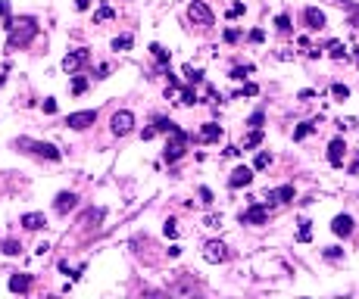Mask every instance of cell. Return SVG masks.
<instances>
[{
    "label": "cell",
    "mask_w": 359,
    "mask_h": 299,
    "mask_svg": "<svg viewBox=\"0 0 359 299\" xmlns=\"http://www.w3.org/2000/svg\"><path fill=\"white\" fill-rule=\"evenodd\" d=\"M312 97H316V90H312V87H303V90L297 93V100H303V103H306V100H312Z\"/></svg>",
    "instance_id": "45"
},
{
    "label": "cell",
    "mask_w": 359,
    "mask_h": 299,
    "mask_svg": "<svg viewBox=\"0 0 359 299\" xmlns=\"http://www.w3.org/2000/svg\"><path fill=\"white\" fill-rule=\"evenodd\" d=\"M350 175H359V153H356V159H353V165H350Z\"/></svg>",
    "instance_id": "55"
},
{
    "label": "cell",
    "mask_w": 359,
    "mask_h": 299,
    "mask_svg": "<svg viewBox=\"0 0 359 299\" xmlns=\"http://www.w3.org/2000/svg\"><path fill=\"white\" fill-rule=\"evenodd\" d=\"M244 10H247L244 4H231V7H228V19H238V16H244Z\"/></svg>",
    "instance_id": "42"
},
{
    "label": "cell",
    "mask_w": 359,
    "mask_h": 299,
    "mask_svg": "<svg viewBox=\"0 0 359 299\" xmlns=\"http://www.w3.org/2000/svg\"><path fill=\"white\" fill-rule=\"evenodd\" d=\"M100 218H103V209H87V212L81 215V224H84V228H94Z\"/></svg>",
    "instance_id": "27"
},
{
    "label": "cell",
    "mask_w": 359,
    "mask_h": 299,
    "mask_svg": "<svg viewBox=\"0 0 359 299\" xmlns=\"http://www.w3.org/2000/svg\"><path fill=\"white\" fill-rule=\"evenodd\" d=\"M337 125H340V128H344V131H350V128H356V119H353V116H347V119H340Z\"/></svg>",
    "instance_id": "48"
},
{
    "label": "cell",
    "mask_w": 359,
    "mask_h": 299,
    "mask_svg": "<svg viewBox=\"0 0 359 299\" xmlns=\"http://www.w3.org/2000/svg\"><path fill=\"white\" fill-rule=\"evenodd\" d=\"M306 56H309V60H319V56H322V47H306Z\"/></svg>",
    "instance_id": "51"
},
{
    "label": "cell",
    "mask_w": 359,
    "mask_h": 299,
    "mask_svg": "<svg viewBox=\"0 0 359 299\" xmlns=\"http://www.w3.org/2000/svg\"><path fill=\"white\" fill-rule=\"evenodd\" d=\"M113 16H116V10H113L110 4H103V7H100V10L94 13V25H100V22H110Z\"/></svg>",
    "instance_id": "25"
},
{
    "label": "cell",
    "mask_w": 359,
    "mask_h": 299,
    "mask_svg": "<svg viewBox=\"0 0 359 299\" xmlns=\"http://www.w3.org/2000/svg\"><path fill=\"white\" fill-rule=\"evenodd\" d=\"M222 137V125H215V122H206L203 128H200V140L203 143H215Z\"/></svg>",
    "instance_id": "18"
},
{
    "label": "cell",
    "mask_w": 359,
    "mask_h": 299,
    "mask_svg": "<svg viewBox=\"0 0 359 299\" xmlns=\"http://www.w3.org/2000/svg\"><path fill=\"white\" fill-rule=\"evenodd\" d=\"M84 90H87V78L75 75V78H72V93H84Z\"/></svg>",
    "instance_id": "39"
},
{
    "label": "cell",
    "mask_w": 359,
    "mask_h": 299,
    "mask_svg": "<svg viewBox=\"0 0 359 299\" xmlns=\"http://www.w3.org/2000/svg\"><path fill=\"white\" fill-rule=\"evenodd\" d=\"M297 240H300V243H309V240H312V221H309V218H300Z\"/></svg>",
    "instance_id": "24"
},
{
    "label": "cell",
    "mask_w": 359,
    "mask_h": 299,
    "mask_svg": "<svg viewBox=\"0 0 359 299\" xmlns=\"http://www.w3.org/2000/svg\"><path fill=\"white\" fill-rule=\"evenodd\" d=\"M297 196V190H294V184H281V187H272V190H265V196H262V203L272 209V206H281V203H291Z\"/></svg>",
    "instance_id": "6"
},
{
    "label": "cell",
    "mask_w": 359,
    "mask_h": 299,
    "mask_svg": "<svg viewBox=\"0 0 359 299\" xmlns=\"http://www.w3.org/2000/svg\"><path fill=\"white\" fill-rule=\"evenodd\" d=\"M331 231H334L337 237H350V234H353V215H334Z\"/></svg>",
    "instance_id": "15"
},
{
    "label": "cell",
    "mask_w": 359,
    "mask_h": 299,
    "mask_svg": "<svg viewBox=\"0 0 359 299\" xmlns=\"http://www.w3.org/2000/svg\"><path fill=\"white\" fill-rule=\"evenodd\" d=\"M185 78L191 84H203V69H194V66H185Z\"/></svg>",
    "instance_id": "32"
},
{
    "label": "cell",
    "mask_w": 359,
    "mask_h": 299,
    "mask_svg": "<svg viewBox=\"0 0 359 299\" xmlns=\"http://www.w3.org/2000/svg\"><path fill=\"white\" fill-rule=\"evenodd\" d=\"M262 122H265V112H262V109H256L253 116L247 119V128H262Z\"/></svg>",
    "instance_id": "38"
},
{
    "label": "cell",
    "mask_w": 359,
    "mask_h": 299,
    "mask_svg": "<svg viewBox=\"0 0 359 299\" xmlns=\"http://www.w3.org/2000/svg\"><path fill=\"white\" fill-rule=\"evenodd\" d=\"M28 287H31V274H13L10 277V290L13 293H28Z\"/></svg>",
    "instance_id": "19"
},
{
    "label": "cell",
    "mask_w": 359,
    "mask_h": 299,
    "mask_svg": "<svg viewBox=\"0 0 359 299\" xmlns=\"http://www.w3.org/2000/svg\"><path fill=\"white\" fill-rule=\"evenodd\" d=\"M0 19H4V22L10 19V0H0Z\"/></svg>",
    "instance_id": "47"
},
{
    "label": "cell",
    "mask_w": 359,
    "mask_h": 299,
    "mask_svg": "<svg viewBox=\"0 0 359 299\" xmlns=\"http://www.w3.org/2000/svg\"><path fill=\"white\" fill-rule=\"evenodd\" d=\"M16 146H22V150H28V153H34V156H44V159H50V162H60L63 159V153L53 143H47V140H31V137H19L16 140Z\"/></svg>",
    "instance_id": "3"
},
{
    "label": "cell",
    "mask_w": 359,
    "mask_h": 299,
    "mask_svg": "<svg viewBox=\"0 0 359 299\" xmlns=\"http://www.w3.org/2000/svg\"><path fill=\"white\" fill-rule=\"evenodd\" d=\"M113 134H119V137H125V134H131L134 131V112H128V109H119L116 116H113Z\"/></svg>",
    "instance_id": "9"
},
{
    "label": "cell",
    "mask_w": 359,
    "mask_h": 299,
    "mask_svg": "<svg viewBox=\"0 0 359 299\" xmlns=\"http://www.w3.org/2000/svg\"><path fill=\"white\" fill-rule=\"evenodd\" d=\"M259 143H262V128H250V134L244 137L241 150H253V146H259Z\"/></svg>",
    "instance_id": "20"
},
{
    "label": "cell",
    "mask_w": 359,
    "mask_h": 299,
    "mask_svg": "<svg viewBox=\"0 0 359 299\" xmlns=\"http://www.w3.org/2000/svg\"><path fill=\"white\" fill-rule=\"evenodd\" d=\"M256 93H259V84H253V81H247L238 93H235V97H256Z\"/></svg>",
    "instance_id": "36"
},
{
    "label": "cell",
    "mask_w": 359,
    "mask_h": 299,
    "mask_svg": "<svg viewBox=\"0 0 359 299\" xmlns=\"http://www.w3.org/2000/svg\"><path fill=\"white\" fill-rule=\"evenodd\" d=\"M222 37H225V44H238V41H241V31H238V28H225Z\"/></svg>",
    "instance_id": "41"
},
{
    "label": "cell",
    "mask_w": 359,
    "mask_h": 299,
    "mask_svg": "<svg viewBox=\"0 0 359 299\" xmlns=\"http://www.w3.org/2000/svg\"><path fill=\"white\" fill-rule=\"evenodd\" d=\"M178 103L194 106V103H200V97H197V90H194V87H182V90H178Z\"/></svg>",
    "instance_id": "23"
},
{
    "label": "cell",
    "mask_w": 359,
    "mask_h": 299,
    "mask_svg": "<svg viewBox=\"0 0 359 299\" xmlns=\"http://www.w3.org/2000/svg\"><path fill=\"white\" fill-rule=\"evenodd\" d=\"M238 221L241 224H265L268 221V206L265 203H250L247 209L238 215Z\"/></svg>",
    "instance_id": "7"
},
{
    "label": "cell",
    "mask_w": 359,
    "mask_h": 299,
    "mask_svg": "<svg viewBox=\"0 0 359 299\" xmlns=\"http://www.w3.org/2000/svg\"><path fill=\"white\" fill-rule=\"evenodd\" d=\"M44 224H47L44 212H25V215H22V228H25V231H41Z\"/></svg>",
    "instance_id": "16"
},
{
    "label": "cell",
    "mask_w": 359,
    "mask_h": 299,
    "mask_svg": "<svg viewBox=\"0 0 359 299\" xmlns=\"http://www.w3.org/2000/svg\"><path fill=\"white\" fill-rule=\"evenodd\" d=\"M203 228H222V215H215V212H209V215L203 218Z\"/></svg>",
    "instance_id": "40"
},
{
    "label": "cell",
    "mask_w": 359,
    "mask_h": 299,
    "mask_svg": "<svg viewBox=\"0 0 359 299\" xmlns=\"http://www.w3.org/2000/svg\"><path fill=\"white\" fill-rule=\"evenodd\" d=\"M265 41V31L262 28H253V31H250V44H262Z\"/></svg>",
    "instance_id": "44"
},
{
    "label": "cell",
    "mask_w": 359,
    "mask_h": 299,
    "mask_svg": "<svg viewBox=\"0 0 359 299\" xmlns=\"http://www.w3.org/2000/svg\"><path fill=\"white\" fill-rule=\"evenodd\" d=\"M0 250H4L7 256H19V253H22V243H19V240H13V237H7L4 243H0Z\"/></svg>",
    "instance_id": "28"
},
{
    "label": "cell",
    "mask_w": 359,
    "mask_h": 299,
    "mask_svg": "<svg viewBox=\"0 0 359 299\" xmlns=\"http://www.w3.org/2000/svg\"><path fill=\"white\" fill-rule=\"evenodd\" d=\"M163 234H166L169 240H178V221H175V218H166V224H163Z\"/></svg>",
    "instance_id": "35"
},
{
    "label": "cell",
    "mask_w": 359,
    "mask_h": 299,
    "mask_svg": "<svg viewBox=\"0 0 359 299\" xmlns=\"http://www.w3.org/2000/svg\"><path fill=\"white\" fill-rule=\"evenodd\" d=\"M131 44H134V37L131 34H119V37H113V50H131Z\"/></svg>",
    "instance_id": "30"
},
{
    "label": "cell",
    "mask_w": 359,
    "mask_h": 299,
    "mask_svg": "<svg viewBox=\"0 0 359 299\" xmlns=\"http://www.w3.org/2000/svg\"><path fill=\"white\" fill-rule=\"evenodd\" d=\"M331 93H334V100L344 103V100L350 97V87H347V84H340V81H334V84H331Z\"/></svg>",
    "instance_id": "34"
},
{
    "label": "cell",
    "mask_w": 359,
    "mask_h": 299,
    "mask_svg": "<svg viewBox=\"0 0 359 299\" xmlns=\"http://www.w3.org/2000/svg\"><path fill=\"white\" fill-rule=\"evenodd\" d=\"M97 122V109H81V112H69V119L66 125L69 128H75V131H84V128H91Z\"/></svg>",
    "instance_id": "10"
},
{
    "label": "cell",
    "mask_w": 359,
    "mask_h": 299,
    "mask_svg": "<svg viewBox=\"0 0 359 299\" xmlns=\"http://www.w3.org/2000/svg\"><path fill=\"white\" fill-rule=\"evenodd\" d=\"M44 112H47V116H53V112H57V100H53V97L44 100Z\"/></svg>",
    "instance_id": "46"
},
{
    "label": "cell",
    "mask_w": 359,
    "mask_h": 299,
    "mask_svg": "<svg viewBox=\"0 0 359 299\" xmlns=\"http://www.w3.org/2000/svg\"><path fill=\"white\" fill-rule=\"evenodd\" d=\"M91 4H94V0H75V10L84 13V10H91Z\"/></svg>",
    "instance_id": "50"
},
{
    "label": "cell",
    "mask_w": 359,
    "mask_h": 299,
    "mask_svg": "<svg viewBox=\"0 0 359 299\" xmlns=\"http://www.w3.org/2000/svg\"><path fill=\"white\" fill-rule=\"evenodd\" d=\"M228 246H225V243L222 240H206L203 243V259L209 262V265H222V262H228Z\"/></svg>",
    "instance_id": "8"
},
{
    "label": "cell",
    "mask_w": 359,
    "mask_h": 299,
    "mask_svg": "<svg viewBox=\"0 0 359 299\" xmlns=\"http://www.w3.org/2000/svg\"><path fill=\"white\" fill-rule=\"evenodd\" d=\"M91 63V50L87 47H78V50H69L66 56H63V72H69V75H75L81 66H87Z\"/></svg>",
    "instance_id": "4"
},
{
    "label": "cell",
    "mask_w": 359,
    "mask_h": 299,
    "mask_svg": "<svg viewBox=\"0 0 359 299\" xmlns=\"http://www.w3.org/2000/svg\"><path fill=\"white\" fill-rule=\"evenodd\" d=\"M247 75H253V63H244V66H235V69L228 72V78H231V81H244Z\"/></svg>",
    "instance_id": "21"
},
{
    "label": "cell",
    "mask_w": 359,
    "mask_h": 299,
    "mask_svg": "<svg viewBox=\"0 0 359 299\" xmlns=\"http://www.w3.org/2000/svg\"><path fill=\"white\" fill-rule=\"evenodd\" d=\"M78 206V196L72 193V190H63V193H57V203H53V209H57L60 215H69L72 209Z\"/></svg>",
    "instance_id": "14"
},
{
    "label": "cell",
    "mask_w": 359,
    "mask_h": 299,
    "mask_svg": "<svg viewBox=\"0 0 359 299\" xmlns=\"http://www.w3.org/2000/svg\"><path fill=\"white\" fill-rule=\"evenodd\" d=\"M344 156H347V143H344V137H334V140L328 143V165L340 168V165H344Z\"/></svg>",
    "instance_id": "12"
},
{
    "label": "cell",
    "mask_w": 359,
    "mask_h": 299,
    "mask_svg": "<svg viewBox=\"0 0 359 299\" xmlns=\"http://www.w3.org/2000/svg\"><path fill=\"white\" fill-rule=\"evenodd\" d=\"M197 193H200V203L203 206H212V190H209V187H200Z\"/></svg>",
    "instance_id": "43"
},
{
    "label": "cell",
    "mask_w": 359,
    "mask_h": 299,
    "mask_svg": "<svg viewBox=\"0 0 359 299\" xmlns=\"http://www.w3.org/2000/svg\"><path fill=\"white\" fill-rule=\"evenodd\" d=\"M141 137H144V140H153V137H156V128H153V125H150V128H144V131H141Z\"/></svg>",
    "instance_id": "49"
},
{
    "label": "cell",
    "mask_w": 359,
    "mask_h": 299,
    "mask_svg": "<svg viewBox=\"0 0 359 299\" xmlns=\"http://www.w3.org/2000/svg\"><path fill=\"white\" fill-rule=\"evenodd\" d=\"M7 31H10V37H7V50L13 53V50H22V47H28V44L34 41V34H38V22H34V16L10 19V22H7Z\"/></svg>",
    "instance_id": "1"
},
{
    "label": "cell",
    "mask_w": 359,
    "mask_h": 299,
    "mask_svg": "<svg viewBox=\"0 0 359 299\" xmlns=\"http://www.w3.org/2000/svg\"><path fill=\"white\" fill-rule=\"evenodd\" d=\"M178 256H182V246H178V243H172V246H169V259H178Z\"/></svg>",
    "instance_id": "52"
},
{
    "label": "cell",
    "mask_w": 359,
    "mask_h": 299,
    "mask_svg": "<svg viewBox=\"0 0 359 299\" xmlns=\"http://www.w3.org/2000/svg\"><path fill=\"white\" fill-rule=\"evenodd\" d=\"M106 75H110V66H106V63H103V66L97 69V78H106Z\"/></svg>",
    "instance_id": "54"
},
{
    "label": "cell",
    "mask_w": 359,
    "mask_h": 299,
    "mask_svg": "<svg viewBox=\"0 0 359 299\" xmlns=\"http://www.w3.org/2000/svg\"><path fill=\"white\" fill-rule=\"evenodd\" d=\"M322 256H325L328 262H337V259H344V250H340V246H325V250H322Z\"/></svg>",
    "instance_id": "37"
},
{
    "label": "cell",
    "mask_w": 359,
    "mask_h": 299,
    "mask_svg": "<svg viewBox=\"0 0 359 299\" xmlns=\"http://www.w3.org/2000/svg\"><path fill=\"white\" fill-rule=\"evenodd\" d=\"M303 22H306V28H312V31H319V28H325V13H322L319 7H306L303 10Z\"/></svg>",
    "instance_id": "13"
},
{
    "label": "cell",
    "mask_w": 359,
    "mask_h": 299,
    "mask_svg": "<svg viewBox=\"0 0 359 299\" xmlns=\"http://www.w3.org/2000/svg\"><path fill=\"white\" fill-rule=\"evenodd\" d=\"M188 140H191V134L175 125V128L169 131V140H166V150H163V159H166L169 165H172V162H178V159L185 156V150H188Z\"/></svg>",
    "instance_id": "2"
},
{
    "label": "cell",
    "mask_w": 359,
    "mask_h": 299,
    "mask_svg": "<svg viewBox=\"0 0 359 299\" xmlns=\"http://www.w3.org/2000/svg\"><path fill=\"white\" fill-rule=\"evenodd\" d=\"M250 184H253V168H250V165H238L235 172L228 175V187H231V190H241V187H250Z\"/></svg>",
    "instance_id": "11"
},
{
    "label": "cell",
    "mask_w": 359,
    "mask_h": 299,
    "mask_svg": "<svg viewBox=\"0 0 359 299\" xmlns=\"http://www.w3.org/2000/svg\"><path fill=\"white\" fill-rule=\"evenodd\" d=\"M275 28H278L281 34H291V16H287V13L275 16Z\"/></svg>",
    "instance_id": "33"
},
{
    "label": "cell",
    "mask_w": 359,
    "mask_h": 299,
    "mask_svg": "<svg viewBox=\"0 0 359 299\" xmlns=\"http://www.w3.org/2000/svg\"><path fill=\"white\" fill-rule=\"evenodd\" d=\"M319 131V119H309V122H300L297 128H294V140H306L309 134H316Z\"/></svg>",
    "instance_id": "17"
},
{
    "label": "cell",
    "mask_w": 359,
    "mask_h": 299,
    "mask_svg": "<svg viewBox=\"0 0 359 299\" xmlns=\"http://www.w3.org/2000/svg\"><path fill=\"white\" fill-rule=\"evenodd\" d=\"M328 56L331 60H347V47L340 41H328Z\"/></svg>",
    "instance_id": "26"
},
{
    "label": "cell",
    "mask_w": 359,
    "mask_h": 299,
    "mask_svg": "<svg viewBox=\"0 0 359 299\" xmlns=\"http://www.w3.org/2000/svg\"><path fill=\"white\" fill-rule=\"evenodd\" d=\"M153 128H156V134H159V131H163V134H169V131L175 128V122H172L169 116H156V119H153Z\"/></svg>",
    "instance_id": "29"
},
{
    "label": "cell",
    "mask_w": 359,
    "mask_h": 299,
    "mask_svg": "<svg viewBox=\"0 0 359 299\" xmlns=\"http://www.w3.org/2000/svg\"><path fill=\"white\" fill-rule=\"evenodd\" d=\"M150 53H153V60H156L159 66H163V69H166V66H169V60H172V53H169L166 47H159V44H150Z\"/></svg>",
    "instance_id": "22"
},
{
    "label": "cell",
    "mask_w": 359,
    "mask_h": 299,
    "mask_svg": "<svg viewBox=\"0 0 359 299\" xmlns=\"http://www.w3.org/2000/svg\"><path fill=\"white\" fill-rule=\"evenodd\" d=\"M268 165H272V153H265V150H262V153H256V159H253V172H262V168H268Z\"/></svg>",
    "instance_id": "31"
},
{
    "label": "cell",
    "mask_w": 359,
    "mask_h": 299,
    "mask_svg": "<svg viewBox=\"0 0 359 299\" xmlns=\"http://www.w3.org/2000/svg\"><path fill=\"white\" fill-rule=\"evenodd\" d=\"M275 56H278V60H294V53H291V50H278Z\"/></svg>",
    "instance_id": "53"
},
{
    "label": "cell",
    "mask_w": 359,
    "mask_h": 299,
    "mask_svg": "<svg viewBox=\"0 0 359 299\" xmlns=\"http://www.w3.org/2000/svg\"><path fill=\"white\" fill-rule=\"evenodd\" d=\"M188 19H191V22L194 25H212L215 22V16H212V10L203 4V0H191V4H188Z\"/></svg>",
    "instance_id": "5"
}]
</instances>
